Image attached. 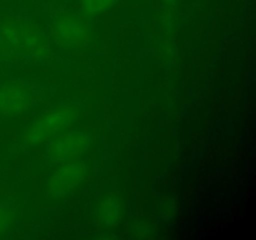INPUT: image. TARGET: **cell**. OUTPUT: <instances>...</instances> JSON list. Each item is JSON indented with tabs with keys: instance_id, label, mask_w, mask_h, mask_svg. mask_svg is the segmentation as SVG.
Wrapping results in <instances>:
<instances>
[{
	"instance_id": "1",
	"label": "cell",
	"mask_w": 256,
	"mask_h": 240,
	"mask_svg": "<svg viewBox=\"0 0 256 240\" xmlns=\"http://www.w3.org/2000/svg\"><path fill=\"white\" fill-rule=\"evenodd\" d=\"M54 52L44 30L26 18L12 16L0 22V62H39Z\"/></svg>"
},
{
	"instance_id": "2",
	"label": "cell",
	"mask_w": 256,
	"mask_h": 240,
	"mask_svg": "<svg viewBox=\"0 0 256 240\" xmlns=\"http://www.w3.org/2000/svg\"><path fill=\"white\" fill-rule=\"evenodd\" d=\"M80 109L74 102L59 105L35 118L24 130L22 144L38 146L46 144L55 136L72 128L79 118Z\"/></svg>"
},
{
	"instance_id": "3",
	"label": "cell",
	"mask_w": 256,
	"mask_h": 240,
	"mask_svg": "<svg viewBox=\"0 0 256 240\" xmlns=\"http://www.w3.org/2000/svg\"><path fill=\"white\" fill-rule=\"evenodd\" d=\"M44 92L36 82L12 78L0 82V116H14L36 108Z\"/></svg>"
},
{
	"instance_id": "4",
	"label": "cell",
	"mask_w": 256,
	"mask_h": 240,
	"mask_svg": "<svg viewBox=\"0 0 256 240\" xmlns=\"http://www.w3.org/2000/svg\"><path fill=\"white\" fill-rule=\"evenodd\" d=\"M92 26L78 14L65 12L52 20L49 38L52 44L62 49L75 50L84 46L90 39Z\"/></svg>"
},
{
	"instance_id": "5",
	"label": "cell",
	"mask_w": 256,
	"mask_h": 240,
	"mask_svg": "<svg viewBox=\"0 0 256 240\" xmlns=\"http://www.w3.org/2000/svg\"><path fill=\"white\" fill-rule=\"evenodd\" d=\"M92 144L89 132L82 129H68L46 142V156L54 164L76 160Z\"/></svg>"
},
{
	"instance_id": "6",
	"label": "cell",
	"mask_w": 256,
	"mask_h": 240,
	"mask_svg": "<svg viewBox=\"0 0 256 240\" xmlns=\"http://www.w3.org/2000/svg\"><path fill=\"white\" fill-rule=\"evenodd\" d=\"M59 165L60 166L55 170L48 184L49 194L55 198L62 196L79 186L88 174L86 165L79 162V159L62 162Z\"/></svg>"
},
{
	"instance_id": "7",
	"label": "cell",
	"mask_w": 256,
	"mask_h": 240,
	"mask_svg": "<svg viewBox=\"0 0 256 240\" xmlns=\"http://www.w3.org/2000/svg\"><path fill=\"white\" fill-rule=\"evenodd\" d=\"M115 0H80V6L82 12L90 15H96L106 12Z\"/></svg>"
},
{
	"instance_id": "8",
	"label": "cell",
	"mask_w": 256,
	"mask_h": 240,
	"mask_svg": "<svg viewBox=\"0 0 256 240\" xmlns=\"http://www.w3.org/2000/svg\"><path fill=\"white\" fill-rule=\"evenodd\" d=\"M118 214H119V206H118V202H115L114 200H108L100 208V219L105 224L116 222Z\"/></svg>"
},
{
	"instance_id": "9",
	"label": "cell",
	"mask_w": 256,
	"mask_h": 240,
	"mask_svg": "<svg viewBox=\"0 0 256 240\" xmlns=\"http://www.w3.org/2000/svg\"><path fill=\"white\" fill-rule=\"evenodd\" d=\"M14 218L15 215L12 210L6 204L0 202V234L8 232V229L12 226V222H14Z\"/></svg>"
}]
</instances>
